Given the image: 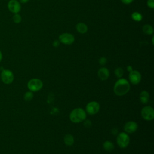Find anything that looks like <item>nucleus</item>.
<instances>
[{
	"mask_svg": "<svg viewBox=\"0 0 154 154\" xmlns=\"http://www.w3.org/2000/svg\"><path fill=\"white\" fill-rule=\"evenodd\" d=\"M130 84L129 81L125 78L118 79L114 85V92L117 96H123L126 94L130 90Z\"/></svg>",
	"mask_w": 154,
	"mask_h": 154,
	"instance_id": "nucleus-1",
	"label": "nucleus"
},
{
	"mask_svg": "<svg viewBox=\"0 0 154 154\" xmlns=\"http://www.w3.org/2000/svg\"><path fill=\"white\" fill-rule=\"evenodd\" d=\"M69 117L72 122L80 123L85 120L86 112L83 109L77 108L71 111Z\"/></svg>",
	"mask_w": 154,
	"mask_h": 154,
	"instance_id": "nucleus-2",
	"label": "nucleus"
},
{
	"mask_svg": "<svg viewBox=\"0 0 154 154\" xmlns=\"http://www.w3.org/2000/svg\"><path fill=\"white\" fill-rule=\"evenodd\" d=\"M27 87L28 89L32 92L38 91L42 88L43 82L40 79L38 78H32L28 81Z\"/></svg>",
	"mask_w": 154,
	"mask_h": 154,
	"instance_id": "nucleus-3",
	"label": "nucleus"
},
{
	"mask_svg": "<svg viewBox=\"0 0 154 154\" xmlns=\"http://www.w3.org/2000/svg\"><path fill=\"white\" fill-rule=\"evenodd\" d=\"M130 142L129 135L125 132H120L117 137V143L120 148H126Z\"/></svg>",
	"mask_w": 154,
	"mask_h": 154,
	"instance_id": "nucleus-4",
	"label": "nucleus"
},
{
	"mask_svg": "<svg viewBox=\"0 0 154 154\" xmlns=\"http://www.w3.org/2000/svg\"><path fill=\"white\" fill-rule=\"evenodd\" d=\"M1 81L5 84H10L14 80L13 73L8 69H4L1 73Z\"/></svg>",
	"mask_w": 154,
	"mask_h": 154,
	"instance_id": "nucleus-5",
	"label": "nucleus"
},
{
	"mask_svg": "<svg viewBox=\"0 0 154 154\" xmlns=\"http://www.w3.org/2000/svg\"><path fill=\"white\" fill-rule=\"evenodd\" d=\"M142 117L147 121L152 120L154 118V110L150 106H146L143 107L141 111Z\"/></svg>",
	"mask_w": 154,
	"mask_h": 154,
	"instance_id": "nucleus-6",
	"label": "nucleus"
},
{
	"mask_svg": "<svg viewBox=\"0 0 154 154\" xmlns=\"http://www.w3.org/2000/svg\"><path fill=\"white\" fill-rule=\"evenodd\" d=\"M86 111L90 115H94L97 114L100 109L99 103L96 101L88 102L86 105Z\"/></svg>",
	"mask_w": 154,
	"mask_h": 154,
	"instance_id": "nucleus-7",
	"label": "nucleus"
},
{
	"mask_svg": "<svg viewBox=\"0 0 154 154\" xmlns=\"http://www.w3.org/2000/svg\"><path fill=\"white\" fill-rule=\"evenodd\" d=\"M7 7L9 11L14 14L19 13L21 10V5L17 0H10L7 4Z\"/></svg>",
	"mask_w": 154,
	"mask_h": 154,
	"instance_id": "nucleus-8",
	"label": "nucleus"
},
{
	"mask_svg": "<svg viewBox=\"0 0 154 154\" xmlns=\"http://www.w3.org/2000/svg\"><path fill=\"white\" fill-rule=\"evenodd\" d=\"M59 41L64 45H71L74 42L75 37L70 33H63L59 36Z\"/></svg>",
	"mask_w": 154,
	"mask_h": 154,
	"instance_id": "nucleus-9",
	"label": "nucleus"
},
{
	"mask_svg": "<svg viewBox=\"0 0 154 154\" xmlns=\"http://www.w3.org/2000/svg\"><path fill=\"white\" fill-rule=\"evenodd\" d=\"M129 79L130 82L134 85H137L139 84L141 79V73L137 70H132L129 72Z\"/></svg>",
	"mask_w": 154,
	"mask_h": 154,
	"instance_id": "nucleus-10",
	"label": "nucleus"
},
{
	"mask_svg": "<svg viewBox=\"0 0 154 154\" xmlns=\"http://www.w3.org/2000/svg\"><path fill=\"white\" fill-rule=\"evenodd\" d=\"M138 129V125L135 122L129 121L126 122L124 126V131L128 134L135 132Z\"/></svg>",
	"mask_w": 154,
	"mask_h": 154,
	"instance_id": "nucleus-11",
	"label": "nucleus"
},
{
	"mask_svg": "<svg viewBox=\"0 0 154 154\" xmlns=\"http://www.w3.org/2000/svg\"><path fill=\"white\" fill-rule=\"evenodd\" d=\"M97 75L99 79L102 81L106 80L109 76V72L106 67H101L99 69Z\"/></svg>",
	"mask_w": 154,
	"mask_h": 154,
	"instance_id": "nucleus-12",
	"label": "nucleus"
},
{
	"mask_svg": "<svg viewBox=\"0 0 154 154\" xmlns=\"http://www.w3.org/2000/svg\"><path fill=\"white\" fill-rule=\"evenodd\" d=\"M76 31L80 34H85L88 31V26L82 22H79L76 25Z\"/></svg>",
	"mask_w": 154,
	"mask_h": 154,
	"instance_id": "nucleus-13",
	"label": "nucleus"
},
{
	"mask_svg": "<svg viewBox=\"0 0 154 154\" xmlns=\"http://www.w3.org/2000/svg\"><path fill=\"white\" fill-rule=\"evenodd\" d=\"M149 97H150L149 93L147 91L143 90L140 94V100L141 102L143 104L147 103L149 102Z\"/></svg>",
	"mask_w": 154,
	"mask_h": 154,
	"instance_id": "nucleus-14",
	"label": "nucleus"
},
{
	"mask_svg": "<svg viewBox=\"0 0 154 154\" xmlns=\"http://www.w3.org/2000/svg\"><path fill=\"white\" fill-rule=\"evenodd\" d=\"M64 141L66 145L70 146L74 143V138L71 134H66L64 138Z\"/></svg>",
	"mask_w": 154,
	"mask_h": 154,
	"instance_id": "nucleus-15",
	"label": "nucleus"
},
{
	"mask_svg": "<svg viewBox=\"0 0 154 154\" xmlns=\"http://www.w3.org/2000/svg\"><path fill=\"white\" fill-rule=\"evenodd\" d=\"M103 147L105 150H106V152H112L114 148V144L110 141H106L103 143Z\"/></svg>",
	"mask_w": 154,
	"mask_h": 154,
	"instance_id": "nucleus-16",
	"label": "nucleus"
},
{
	"mask_svg": "<svg viewBox=\"0 0 154 154\" xmlns=\"http://www.w3.org/2000/svg\"><path fill=\"white\" fill-rule=\"evenodd\" d=\"M143 31L146 34L152 35L153 33V28L151 25L146 24L143 26Z\"/></svg>",
	"mask_w": 154,
	"mask_h": 154,
	"instance_id": "nucleus-17",
	"label": "nucleus"
},
{
	"mask_svg": "<svg viewBox=\"0 0 154 154\" xmlns=\"http://www.w3.org/2000/svg\"><path fill=\"white\" fill-rule=\"evenodd\" d=\"M131 17L134 20H135L136 22H140L143 19V16H142L141 14L137 11L132 13V14H131Z\"/></svg>",
	"mask_w": 154,
	"mask_h": 154,
	"instance_id": "nucleus-18",
	"label": "nucleus"
},
{
	"mask_svg": "<svg viewBox=\"0 0 154 154\" xmlns=\"http://www.w3.org/2000/svg\"><path fill=\"white\" fill-rule=\"evenodd\" d=\"M34 97V94L32 93V91H27L26 92L25 94H24V96H23V98H24V100H26V101H30Z\"/></svg>",
	"mask_w": 154,
	"mask_h": 154,
	"instance_id": "nucleus-19",
	"label": "nucleus"
},
{
	"mask_svg": "<svg viewBox=\"0 0 154 154\" xmlns=\"http://www.w3.org/2000/svg\"><path fill=\"white\" fill-rule=\"evenodd\" d=\"M13 20L15 23H19L22 21V17L19 13H15L13 16Z\"/></svg>",
	"mask_w": 154,
	"mask_h": 154,
	"instance_id": "nucleus-20",
	"label": "nucleus"
},
{
	"mask_svg": "<svg viewBox=\"0 0 154 154\" xmlns=\"http://www.w3.org/2000/svg\"><path fill=\"white\" fill-rule=\"evenodd\" d=\"M114 74L117 77L120 78L123 75V70L122 67H118L114 70Z\"/></svg>",
	"mask_w": 154,
	"mask_h": 154,
	"instance_id": "nucleus-21",
	"label": "nucleus"
},
{
	"mask_svg": "<svg viewBox=\"0 0 154 154\" xmlns=\"http://www.w3.org/2000/svg\"><path fill=\"white\" fill-rule=\"evenodd\" d=\"M106 62H107V59L103 57L100 58L99 60V64H100L102 66L105 65L106 63Z\"/></svg>",
	"mask_w": 154,
	"mask_h": 154,
	"instance_id": "nucleus-22",
	"label": "nucleus"
},
{
	"mask_svg": "<svg viewBox=\"0 0 154 154\" xmlns=\"http://www.w3.org/2000/svg\"><path fill=\"white\" fill-rule=\"evenodd\" d=\"M147 6L150 8H154V0H148L147 2Z\"/></svg>",
	"mask_w": 154,
	"mask_h": 154,
	"instance_id": "nucleus-23",
	"label": "nucleus"
},
{
	"mask_svg": "<svg viewBox=\"0 0 154 154\" xmlns=\"http://www.w3.org/2000/svg\"><path fill=\"white\" fill-rule=\"evenodd\" d=\"M91 125V122H90V120H87L85 121L84 122V126L86 127V128H89Z\"/></svg>",
	"mask_w": 154,
	"mask_h": 154,
	"instance_id": "nucleus-24",
	"label": "nucleus"
},
{
	"mask_svg": "<svg viewBox=\"0 0 154 154\" xmlns=\"http://www.w3.org/2000/svg\"><path fill=\"white\" fill-rule=\"evenodd\" d=\"M60 41L59 40H54V42H53V43H52V45H53V46H54V47H57V46H58L59 45H60Z\"/></svg>",
	"mask_w": 154,
	"mask_h": 154,
	"instance_id": "nucleus-25",
	"label": "nucleus"
},
{
	"mask_svg": "<svg viewBox=\"0 0 154 154\" xmlns=\"http://www.w3.org/2000/svg\"><path fill=\"white\" fill-rule=\"evenodd\" d=\"M122 2L125 4H131L134 0H121Z\"/></svg>",
	"mask_w": 154,
	"mask_h": 154,
	"instance_id": "nucleus-26",
	"label": "nucleus"
},
{
	"mask_svg": "<svg viewBox=\"0 0 154 154\" xmlns=\"http://www.w3.org/2000/svg\"><path fill=\"white\" fill-rule=\"evenodd\" d=\"M127 70L129 72H131L133 70V69H132V67L131 66H128L127 67Z\"/></svg>",
	"mask_w": 154,
	"mask_h": 154,
	"instance_id": "nucleus-27",
	"label": "nucleus"
},
{
	"mask_svg": "<svg viewBox=\"0 0 154 154\" xmlns=\"http://www.w3.org/2000/svg\"><path fill=\"white\" fill-rule=\"evenodd\" d=\"M118 132V131H117V129H116V128H114L112 130V133L114 134V135H116L117 134Z\"/></svg>",
	"mask_w": 154,
	"mask_h": 154,
	"instance_id": "nucleus-28",
	"label": "nucleus"
},
{
	"mask_svg": "<svg viewBox=\"0 0 154 154\" xmlns=\"http://www.w3.org/2000/svg\"><path fill=\"white\" fill-rule=\"evenodd\" d=\"M29 0H19V2H21V3H23V4H25V3H26L27 2H28Z\"/></svg>",
	"mask_w": 154,
	"mask_h": 154,
	"instance_id": "nucleus-29",
	"label": "nucleus"
},
{
	"mask_svg": "<svg viewBox=\"0 0 154 154\" xmlns=\"http://www.w3.org/2000/svg\"><path fill=\"white\" fill-rule=\"evenodd\" d=\"M2 54L0 51V62L2 61Z\"/></svg>",
	"mask_w": 154,
	"mask_h": 154,
	"instance_id": "nucleus-30",
	"label": "nucleus"
}]
</instances>
